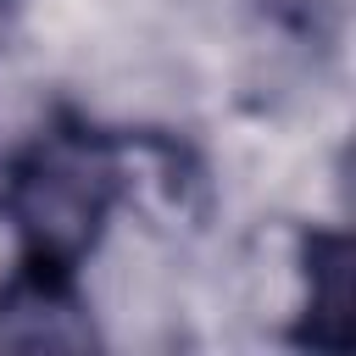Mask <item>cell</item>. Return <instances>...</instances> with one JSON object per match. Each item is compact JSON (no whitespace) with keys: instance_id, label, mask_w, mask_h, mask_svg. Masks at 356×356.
I'll use <instances>...</instances> for the list:
<instances>
[{"instance_id":"cell-1","label":"cell","mask_w":356,"mask_h":356,"mask_svg":"<svg viewBox=\"0 0 356 356\" xmlns=\"http://www.w3.org/2000/svg\"><path fill=\"white\" fill-rule=\"evenodd\" d=\"M117 206L111 139L78 122L39 134L6 178V211L17 222L22 256L50 267H78Z\"/></svg>"},{"instance_id":"cell-4","label":"cell","mask_w":356,"mask_h":356,"mask_svg":"<svg viewBox=\"0 0 356 356\" xmlns=\"http://www.w3.org/2000/svg\"><path fill=\"white\" fill-rule=\"evenodd\" d=\"M345 239L339 234H312L306 239V339L312 345H328L339 350L345 345V306H350V289H345Z\"/></svg>"},{"instance_id":"cell-3","label":"cell","mask_w":356,"mask_h":356,"mask_svg":"<svg viewBox=\"0 0 356 356\" xmlns=\"http://www.w3.org/2000/svg\"><path fill=\"white\" fill-rule=\"evenodd\" d=\"M0 345L6 350H89L100 345L72 267L28 261L0 284Z\"/></svg>"},{"instance_id":"cell-2","label":"cell","mask_w":356,"mask_h":356,"mask_svg":"<svg viewBox=\"0 0 356 356\" xmlns=\"http://www.w3.org/2000/svg\"><path fill=\"white\" fill-rule=\"evenodd\" d=\"M111 172H117V200L134 206L156 228H195L211 206L206 167L195 161L189 145H178L167 134L111 139Z\"/></svg>"},{"instance_id":"cell-5","label":"cell","mask_w":356,"mask_h":356,"mask_svg":"<svg viewBox=\"0 0 356 356\" xmlns=\"http://www.w3.org/2000/svg\"><path fill=\"white\" fill-rule=\"evenodd\" d=\"M17 11V0H0V28H6V17Z\"/></svg>"}]
</instances>
